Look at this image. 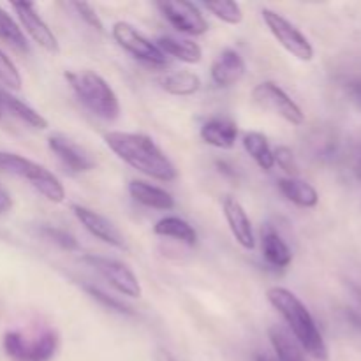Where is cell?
<instances>
[{"instance_id":"cell-1","label":"cell","mask_w":361,"mask_h":361,"mask_svg":"<svg viewBox=\"0 0 361 361\" xmlns=\"http://www.w3.org/2000/svg\"><path fill=\"white\" fill-rule=\"evenodd\" d=\"M104 143L120 161L150 178L173 182L178 175L171 159L148 134L111 130L104 136Z\"/></svg>"},{"instance_id":"cell-2","label":"cell","mask_w":361,"mask_h":361,"mask_svg":"<svg viewBox=\"0 0 361 361\" xmlns=\"http://www.w3.org/2000/svg\"><path fill=\"white\" fill-rule=\"evenodd\" d=\"M267 298L268 303L284 317V321L288 323V330L298 341L305 355L317 361H328L330 358L328 345L305 303L295 293L281 288V286H274L268 289Z\"/></svg>"},{"instance_id":"cell-3","label":"cell","mask_w":361,"mask_h":361,"mask_svg":"<svg viewBox=\"0 0 361 361\" xmlns=\"http://www.w3.org/2000/svg\"><path fill=\"white\" fill-rule=\"evenodd\" d=\"M63 78L69 83L71 90L78 97V101L106 122H115L120 116V101L116 97L111 85L90 69L85 71H66Z\"/></svg>"},{"instance_id":"cell-4","label":"cell","mask_w":361,"mask_h":361,"mask_svg":"<svg viewBox=\"0 0 361 361\" xmlns=\"http://www.w3.org/2000/svg\"><path fill=\"white\" fill-rule=\"evenodd\" d=\"M0 171L27 180L41 196H44L51 203L60 204L66 201V189L59 176L53 175L49 169H46L39 162H34L32 159L13 154V152L0 150Z\"/></svg>"},{"instance_id":"cell-5","label":"cell","mask_w":361,"mask_h":361,"mask_svg":"<svg viewBox=\"0 0 361 361\" xmlns=\"http://www.w3.org/2000/svg\"><path fill=\"white\" fill-rule=\"evenodd\" d=\"M59 345L60 337L51 328L35 334L11 330L2 338L4 353L11 361H51Z\"/></svg>"},{"instance_id":"cell-6","label":"cell","mask_w":361,"mask_h":361,"mask_svg":"<svg viewBox=\"0 0 361 361\" xmlns=\"http://www.w3.org/2000/svg\"><path fill=\"white\" fill-rule=\"evenodd\" d=\"M261 16H263L264 25H267L268 30L271 32L275 41H277L286 51L291 53L293 56H296V59L302 60V62H310V60L314 59V46L310 44L307 35L303 34L296 25H293L288 18L279 14L277 11L268 9V7H264V9L261 11Z\"/></svg>"},{"instance_id":"cell-7","label":"cell","mask_w":361,"mask_h":361,"mask_svg":"<svg viewBox=\"0 0 361 361\" xmlns=\"http://www.w3.org/2000/svg\"><path fill=\"white\" fill-rule=\"evenodd\" d=\"M252 99L263 111H270L281 116L291 126H302L305 122V113L298 102L275 81H261L252 90Z\"/></svg>"},{"instance_id":"cell-8","label":"cell","mask_w":361,"mask_h":361,"mask_svg":"<svg viewBox=\"0 0 361 361\" xmlns=\"http://www.w3.org/2000/svg\"><path fill=\"white\" fill-rule=\"evenodd\" d=\"M83 263L94 268L122 296H127V298H141V295H143L140 279L136 277V274L127 264L111 259V257L95 256V254H85Z\"/></svg>"},{"instance_id":"cell-9","label":"cell","mask_w":361,"mask_h":361,"mask_svg":"<svg viewBox=\"0 0 361 361\" xmlns=\"http://www.w3.org/2000/svg\"><path fill=\"white\" fill-rule=\"evenodd\" d=\"M111 35L116 44L126 49L127 53H130L134 59L150 63V66H166L168 63V56L159 49V46L152 42L147 35L141 34L129 21H115L111 27Z\"/></svg>"},{"instance_id":"cell-10","label":"cell","mask_w":361,"mask_h":361,"mask_svg":"<svg viewBox=\"0 0 361 361\" xmlns=\"http://www.w3.org/2000/svg\"><path fill=\"white\" fill-rule=\"evenodd\" d=\"M157 7L162 16L182 34L196 37V35H203L208 32L210 25H208L204 14L201 13V9L194 2L166 0V2H157Z\"/></svg>"},{"instance_id":"cell-11","label":"cell","mask_w":361,"mask_h":361,"mask_svg":"<svg viewBox=\"0 0 361 361\" xmlns=\"http://www.w3.org/2000/svg\"><path fill=\"white\" fill-rule=\"evenodd\" d=\"M13 9L16 13L18 20H20V27L39 48L46 49L48 53H59L60 51V42L56 39L55 32L48 27L41 14L37 13L34 4L28 2H14Z\"/></svg>"},{"instance_id":"cell-12","label":"cell","mask_w":361,"mask_h":361,"mask_svg":"<svg viewBox=\"0 0 361 361\" xmlns=\"http://www.w3.org/2000/svg\"><path fill=\"white\" fill-rule=\"evenodd\" d=\"M71 210H73L74 217L78 219V222H80V224L83 226L92 236H95V238L101 240V242L108 243V245L115 247V249H120V250L127 249L126 238H123L120 229L116 228L108 217L101 215L99 212L92 210V208L83 207V204H73Z\"/></svg>"},{"instance_id":"cell-13","label":"cell","mask_w":361,"mask_h":361,"mask_svg":"<svg viewBox=\"0 0 361 361\" xmlns=\"http://www.w3.org/2000/svg\"><path fill=\"white\" fill-rule=\"evenodd\" d=\"M48 147L69 171L88 173L95 168V161L90 152L63 134H51L48 137Z\"/></svg>"},{"instance_id":"cell-14","label":"cell","mask_w":361,"mask_h":361,"mask_svg":"<svg viewBox=\"0 0 361 361\" xmlns=\"http://www.w3.org/2000/svg\"><path fill=\"white\" fill-rule=\"evenodd\" d=\"M222 212H224L226 222H228L229 231H231L236 243L240 247H243L245 250L256 249V236H254L252 221H250L249 214L243 208V204L236 197L226 196L222 200Z\"/></svg>"},{"instance_id":"cell-15","label":"cell","mask_w":361,"mask_h":361,"mask_svg":"<svg viewBox=\"0 0 361 361\" xmlns=\"http://www.w3.org/2000/svg\"><path fill=\"white\" fill-rule=\"evenodd\" d=\"M245 60L236 49H224L219 53L217 59L214 60L210 69L212 81L219 88H231L245 76Z\"/></svg>"},{"instance_id":"cell-16","label":"cell","mask_w":361,"mask_h":361,"mask_svg":"<svg viewBox=\"0 0 361 361\" xmlns=\"http://www.w3.org/2000/svg\"><path fill=\"white\" fill-rule=\"evenodd\" d=\"M200 137L204 143L219 150H231L238 140V126L229 118L215 116L201 126Z\"/></svg>"},{"instance_id":"cell-17","label":"cell","mask_w":361,"mask_h":361,"mask_svg":"<svg viewBox=\"0 0 361 361\" xmlns=\"http://www.w3.org/2000/svg\"><path fill=\"white\" fill-rule=\"evenodd\" d=\"M129 194L136 203L143 204L147 208H154V210L168 212L175 208V197L171 192L166 189L152 183L145 182V180H130L129 183Z\"/></svg>"},{"instance_id":"cell-18","label":"cell","mask_w":361,"mask_h":361,"mask_svg":"<svg viewBox=\"0 0 361 361\" xmlns=\"http://www.w3.org/2000/svg\"><path fill=\"white\" fill-rule=\"evenodd\" d=\"M279 190L289 203L300 208H316L319 203V192L312 183L302 178H281L277 182Z\"/></svg>"},{"instance_id":"cell-19","label":"cell","mask_w":361,"mask_h":361,"mask_svg":"<svg viewBox=\"0 0 361 361\" xmlns=\"http://www.w3.org/2000/svg\"><path fill=\"white\" fill-rule=\"evenodd\" d=\"M162 53L166 56H173V59L180 60L183 63H200L203 59V49L197 42L190 41V39L175 37V35H161L155 41Z\"/></svg>"},{"instance_id":"cell-20","label":"cell","mask_w":361,"mask_h":361,"mask_svg":"<svg viewBox=\"0 0 361 361\" xmlns=\"http://www.w3.org/2000/svg\"><path fill=\"white\" fill-rule=\"evenodd\" d=\"M268 338H270V344L274 348L275 358L279 361H307L305 351L288 328L274 324L268 330Z\"/></svg>"},{"instance_id":"cell-21","label":"cell","mask_w":361,"mask_h":361,"mask_svg":"<svg viewBox=\"0 0 361 361\" xmlns=\"http://www.w3.org/2000/svg\"><path fill=\"white\" fill-rule=\"evenodd\" d=\"M0 106H2L4 111L11 113V115L16 116L18 120H21V122L27 123L28 127H32V129H48V120H46L41 113L35 111V109L32 108V106H28L27 102L14 97L13 94L2 90V88H0Z\"/></svg>"},{"instance_id":"cell-22","label":"cell","mask_w":361,"mask_h":361,"mask_svg":"<svg viewBox=\"0 0 361 361\" xmlns=\"http://www.w3.org/2000/svg\"><path fill=\"white\" fill-rule=\"evenodd\" d=\"M263 256L274 268H288L293 261V252L288 243L275 229L267 228L263 231Z\"/></svg>"},{"instance_id":"cell-23","label":"cell","mask_w":361,"mask_h":361,"mask_svg":"<svg viewBox=\"0 0 361 361\" xmlns=\"http://www.w3.org/2000/svg\"><path fill=\"white\" fill-rule=\"evenodd\" d=\"M154 233L157 236H164V238H175L189 247H194L197 243L196 229L185 219L176 217V215L162 217L161 221L155 222Z\"/></svg>"},{"instance_id":"cell-24","label":"cell","mask_w":361,"mask_h":361,"mask_svg":"<svg viewBox=\"0 0 361 361\" xmlns=\"http://www.w3.org/2000/svg\"><path fill=\"white\" fill-rule=\"evenodd\" d=\"M242 145L243 148H245L247 154L250 155V159H252L261 169H264V171L274 169V148L270 147V141H268V137L264 136L263 133L249 130V133L243 134Z\"/></svg>"},{"instance_id":"cell-25","label":"cell","mask_w":361,"mask_h":361,"mask_svg":"<svg viewBox=\"0 0 361 361\" xmlns=\"http://www.w3.org/2000/svg\"><path fill=\"white\" fill-rule=\"evenodd\" d=\"M162 88L175 97H190L201 88V78L192 71H175L162 78Z\"/></svg>"},{"instance_id":"cell-26","label":"cell","mask_w":361,"mask_h":361,"mask_svg":"<svg viewBox=\"0 0 361 361\" xmlns=\"http://www.w3.org/2000/svg\"><path fill=\"white\" fill-rule=\"evenodd\" d=\"M0 41L18 53H30V42L27 35L21 30L20 23L4 7H0Z\"/></svg>"},{"instance_id":"cell-27","label":"cell","mask_w":361,"mask_h":361,"mask_svg":"<svg viewBox=\"0 0 361 361\" xmlns=\"http://www.w3.org/2000/svg\"><path fill=\"white\" fill-rule=\"evenodd\" d=\"M204 7L214 14L217 20L228 25H240L243 21V11L238 2L231 0H217V2H204Z\"/></svg>"},{"instance_id":"cell-28","label":"cell","mask_w":361,"mask_h":361,"mask_svg":"<svg viewBox=\"0 0 361 361\" xmlns=\"http://www.w3.org/2000/svg\"><path fill=\"white\" fill-rule=\"evenodd\" d=\"M85 291H87L88 295L95 300V302L101 303L104 309L113 310V312H116V314H122V316H134V310L130 309L127 303H123L122 300L116 298V296L108 295V293H104L102 289L95 288V286H92V284L85 286Z\"/></svg>"},{"instance_id":"cell-29","label":"cell","mask_w":361,"mask_h":361,"mask_svg":"<svg viewBox=\"0 0 361 361\" xmlns=\"http://www.w3.org/2000/svg\"><path fill=\"white\" fill-rule=\"evenodd\" d=\"M0 83L11 90H20L21 88V74L13 60L0 49Z\"/></svg>"},{"instance_id":"cell-30","label":"cell","mask_w":361,"mask_h":361,"mask_svg":"<svg viewBox=\"0 0 361 361\" xmlns=\"http://www.w3.org/2000/svg\"><path fill=\"white\" fill-rule=\"evenodd\" d=\"M41 235L44 236L46 240H49V242L56 243V245L63 250H80L78 240L74 238L71 233H67L66 229L55 228V226H42Z\"/></svg>"},{"instance_id":"cell-31","label":"cell","mask_w":361,"mask_h":361,"mask_svg":"<svg viewBox=\"0 0 361 361\" xmlns=\"http://www.w3.org/2000/svg\"><path fill=\"white\" fill-rule=\"evenodd\" d=\"M274 161L275 164L288 175V178H298L300 168L298 162H296L295 152H293L291 148L284 147V145L274 148Z\"/></svg>"},{"instance_id":"cell-32","label":"cell","mask_w":361,"mask_h":361,"mask_svg":"<svg viewBox=\"0 0 361 361\" xmlns=\"http://www.w3.org/2000/svg\"><path fill=\"white\" fill-rule=\"evenodd\" d=\"M69 6L73 7L74 11H76L78 16H80L81 20H83L85 23L88 25V27L94 28V30H97V32H101V34L104 32V23H102V20L99 18L97 11H95L94 7L90 6V4H87V2H71Z\"/></svg>"},{"instance_id":"cell-33","label":"cell","mask_w":361,"mask_h":361,"mask_svg":"<svg viewBox=\"0 0 361 361\" xmlns=\"http://www.w3.org/2000/svg\"><path fill=\"white\" fill-rule=\"evenodd\" d=\"M348 94L356 106L361 109V81H351L348 85Z\"/></svg>"},{"instance_id":"cell-34","label":"cell","mask_w":361,"mask_h":361,"mask_svg":"<svg viewBox=\"0 0 361 361\" xmlns=\"http://www.w3.org/2000/svg\"><path fill=\"white\" fill-rule=\"evenodd\" d=\"M351 166H353V171H355L356 178L361 182V145L353 150L351 154Z\"/></svg>"},{"instance_id":"cell-35","label":"cell","mask_w":361,"mask_h":361,"mask_svg":"<svg viewBox=\"0 0 361 361\" xmlns=\"http://www.w3.org/2000/svg\"><path fill=\"white\" fill-rule=\"evenodd\" d=\"M11 208H13V197H11V194L6 189L0 187V214H6Z\"/></svg>"},{"instance_id":"cell-36","label":"cell","mask_w":361,"mask_h":361,"mask_svg":"<svg viewBox=\"0 0 361 361\" xmlns=\"http://www.w3.org/2000/svg\"><path fill=\"white\" fill-rule=\"evenodd\" d=\"M154 361H178V360H176L171 353L166 351V349H157L154 355Z\"/></svg>"},{"instance_id":"cell-37","label":"cell","mask_w":361,"mask_h":361,"mask_svg":"<svg viewBox=\"0 0 361 361\" xmlns=\"http://www.w3.org/2000/svg\"><path fill=\"white\" fill-rule=\"evenodd\" d=\"M254 361H279L277 358H274V356H270V355H263V353H261V355H257L256 356V360Z\"/></svg>"},{"instance_id":"cell-38","label":"cell","mask_w":361,"mask_h":361,"mask_svg":"<svg viewBox=\"0 0 361 361\" xmlns=\"http://www.w3.org/2000/svg\"><path fill=\"white\" fill-rule=\"evenodd\" d=\"M2 115H4V109H2V106H0V120H2Z\"/></svg>"}]
</instances>
